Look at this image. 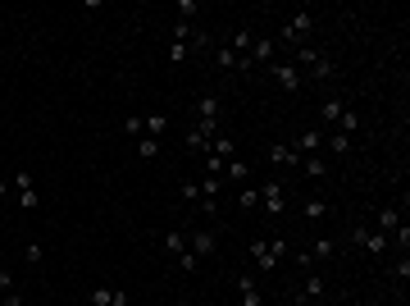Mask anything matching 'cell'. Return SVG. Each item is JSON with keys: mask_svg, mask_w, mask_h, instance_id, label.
<instances>
[{"mask_svg": "<svg viewBox=\"0 0 410 306\" xmlns=\"http://www.w3.org/2000/svg\"><path fill=\"white\" fill-rule=\"evenodd\" d=\"M310 37H315V14H310V9H297V14L282 23L278 42L292 46V51H301V46H310Z\"/></svg>", "mask_w": 410, "mask_h": 306, "instance_id": "6da1fadb", "label": "cell"}, {"mask_svg": "<svg viewBox=\"0 0 410 306\" xmlns=\"http://www.w3.org/2000/svg\"><path fill=\"white\" fill-rule=\"evenodd\" d=\"M287 252H292L287 238H256V243H251V261H256L260 270H278V261Z\"/></svg>", "mask_w": 410, "mask_h": 306, "instance_id": "7a4b0ae2", "label": "cell"}, {"mask_svg": "<svg viewBox=\"0 0 410 306\" xmlns=\"http://www.w3.org/2000/svg\"><path fill=\"white\" fill-rule=\"evenodd\" d=\"M219 114H223V101L214 97V92H205V97L197 101V133L214 137V133H219Z\"/></svg>", "mask_w": 410, "mask_h": 306, "instance_id": "3957f363", "label": "cell"}, {"mask_svg": "<svg viewBox=\"0 0 410 306\" xmlns=\"http://www.w3.org/2000/svg\"><path fill=\"white\" fill-rule=\"evenodd\" d=\"M351 247H360V252H369V256H387L392 238H383L378 228H365V224H356V228H351Z\"/></svg>", "mask_w": 410, "mask_h": 306, "instance_id": "277c9868", "label": "cell"}, {"mask_svg": "<svg viewBox=\"0 0 410 306\" xmlns=\"http://www.w3.org/2000/svg\"><path fill=\"white\" fill-rule=\"evenodd\" d=\"M187 252L197 256V261L214 256L219 252V233H214V228H187Z\"/></svg>", "mask_w": 410, "mask_h": 306, "instance_id": "5b68a950", "label": "cell"}, {"mask_svg": "<svg viewBox=\"0 0 410 306\" xmlns=\"http://www.w3.org/2000/svg\"><path fill=\"white\" fill-rule=\"evenodd\" d=\"M14 202H18L23 215H32V210H37V183H32L27 169H14Z\"/></svg>", "mask_w": 410, "mask_h": 306, "instance_id": "8992f818", "label": "cell"}, {"mask_svg": "<svg viewBox=\"0 0 410 306\" xmlns=\"http://www.w3.org/2000/svg\"><path fill=\"white\" fill-rule=\"evenodd\" d=\"M260 210H265V215H282V210H287V188H282L278 178L260 183Z\"/></svg>", "mask_w": 410, "mask_h": 306, "instance_id": "52a82bcc", "label": "cell"}, {"mask_svg": "<svg viewBox=\"0 0 410 306\" xmlns=\"http://www.w3.org/2000/svg\"><path fill=\"white\" fill-rule=\"evenodd\" d=\"M402 224H406V197H402V206H378V233L383 238H392Z\"/></svg>", "mask_w": 410, "mask_h": 306, "instance_id": "ba28073f", "label": "cell"}, {"mask_svg": "<svg viewBox=\"0 0 410 306\" xmlns=\"http://www.w3.org/2000/svg\"><path fill=\"white\" fill-rule=\"evenodd\" d=\"M269 73H273V78H278L287 92H301V87H306L301 69H297V64H287V60H273V64H269Z\"/></svg>", "mask_w": 410, "mask_h": 306, "instance_id": "9c48e42d", "label": "cell"}, {"mask_svg": "<svg viewBox=\"0 0 410 306\" xmlns=\"http://www.w3.org/2000/svg\"><path fill=\"white\" fill-rule=\"evenodd\" d=\"M301 78H306V82H333V78H337V64L328 60L324 51H319V60L310 64V69H301Z\"/></svg>", "mask_w": 410, "mask_h": 306, "instance_id": "30bf717a", "label": "cell"}, {"mask_svg": "<svg viewBox=\"0 0 410 306\" xmlns=\"http://www.w3.org/2000/svg\"><path fill=\"white\" fill-rule=\"evenodd\" d=\"M273 55H278V42H273V37H256V46H251V55H247V60H251V69H260V64L269 69V64H273Z\"/></svg>", "mask_w": 410, "mask_h": 306, "instance_id": "8fae6325", "label": "cell"}, {"mask_svg": "<svg viewBox=\"0 0 410 306\" xmlns=\"http://www.w3.org/2000/svg\"><path fill=\"white\" fill-rule=\"evenodd\" d=\"M324 293H328L324 274H319V270H310V274H306V283H301V293H297V302H319Z\"/></svg>", "mask_w": 410, "mask_h": 306, "instance_id": "7c38bea8", "label": "cell"}, {"mask_svg": "<svg viewBox=\"0 0 410 306\" xmlns=\"http://www.w3.org/2000/svg\"><path fill=\"white\" fill-rule=\"evenodd\" d=\"M87 302H92V306H128L132 298L123 288H92V293H87Z\"/></svg>", "mask_w": 410, "mask_h": 306, "instance_id": "4fadbf2b", "label": "cell"}, {"mask_svg": "<svg viewBox=\"0 0 410 306\" xmlns=\"http://www.w3.org/2000/svg\"><path fill=\"white\" fill-rule=\"evenodd\" d=\"M319 142H324V128H306L297 142H292V151H297V156H315Z\"/></svg>", "mask_w": 410, "mask_h": 306, "instance_id": "5bb4252c", "label": "cell"}, {"mask_svg": "<svg viewBox=\"0 0 410 306\" xmlns=\"http://www.w3.org/2000/svg\"><path fill=\"white\" fill-rule=\"evenodd\" d=\"M169 133V114H142V137H164Z\"/></svg>", "mask_w": 410, "mask_h": 306, "instance_id": "9a60e30c", "label": "cell"}, {"mask_svg": "<svg viewBox=\"0 0 410 306\" xmlns=\"http://www.w3.org/2000/svg\"><path fill=\"white\" fill-rule=\"evenodd\" d=\"M223 178H228V183H237V188H247V178H251V165L247 160H223Z\"/></svg>", "mask_w": 410, "mask_h": 306, "instance_id": "2e32d148", "label": "cell"}, {"mask_svg": "<svg viewBox=\"0 0 410 306\" xmlns=\"http://www.w3.org/2000/svg\"><path fill=\"white\" fill-rule=\"evenodd\" d=\"M301 215H306L310 224H319L324 215H333V206H328L324 197H306V202H301Z\"/></svg>", "mask_w": 410, "mask_h": 306, "instance_id": "e0dca14e", "label": "cell"}, {"mask_svg": "<svg viewBox=\"0 0 410 306\" xmlns=\"http://www.w3.org/2000/svg\"><path fill=\"white\" fill-rule=\"evenodd\" d=\"M251 46H256V32H251V27H237V32L228 37V51L237 55V60H242V55H251Z\"/></svg>", "mask_w": 410, "mask_h": 306, "instance_id": "ac0fdd59", "label": "cell"}, {"mask_svg": "<svg viewBox=\"0 0 410 306\" xmlns=\"http://www.w3.org/2000/svg\"><path fill=\"white\" fill-rule=\"evenodd\" d=\"M210 156H214V160H232V156H237V142H232L228 133H214V142H210Z\"/></svg>", "mask_w": 410, "mask_h": 306, "instance_id": "d6986e66", "label": "cell"}, {"mask_svg": "<svg viewBox=\"0 0 410 306\" xmlns=\"http://www.w3.org/2000/svg\"><path fill=\"white\" fill-rule=\"evenodd\" d=\"M160 247H164V252H169V256H182V252H187V228H182V233H173V228H164V233H160Z\"/></svg>", "mask_w": 410, "mask_h": 306, "instance_id": "ffe728a7", "label": "cell"}, {"mask_svg": "<svg viewBox=\"0 0 410 306\" xmlns=\"http://www.w3.org/2000/svg\"><path fill=\"white\" fill-rule=\"evenodd\" d=\"M237 293H242V306H265V298H260V288H256L251 274H242V279H237Z\"/></svg>", "mask_w": 410, "mask_h": 306, "instance_id": "44dd1931", "label": "cell"}, {"mask_svg": "<svg viewBox=\"0 0 410 306\" xmlns=\"http://www.w3.org/2000/svg\"><path fill=\"white\" fill-rule=\"evenodd\" d=\"M360 128V114H356V105H347V110L337 114V123H333V133H342V137H351V133Z\"/></svg>", "mask_w": 410, "mask_h": 306, "instance_id": "7402d4cb", "label": "cell"}, {"mask_svg": "<svg viewBox=\"0 0 410 306\" xmlns=\"http://www.w3.org/2000/svg\"><path fill=\"white\" fill-rule=\"evenodd\" d=\"M347 105H351L347 97H328L324 105H319V119H324V123H337V114L347 110Z\"/></svg>", "mask_w": 410, "mask_h": 306, "instance_id": "603a6c76", "label": "cell"}, {"mask_svg": "<svg viewBox=\"0 0 410 306\" xmlns=\"http://www.w3.org/2000/svg\"><path fill=\"white\" fill-rule=\"evenodd\" d=\"M269 160H273V165H292V169L301 165V156L292 147H282V142H273V147H269Z\"/></svg>", "mask_w": 410, "mask_h": 306, "instance_id": "cb8c5ba5", "label": "cell"}, {"mask_svg": "<svg viewBox=\"0 0 410 306\" xmlns=\"http://www.w3.org/2000/svg\"><path fill=\"white\" fill-rule=\"evenodd\" d=\"M137 160H160V137H137Z\"/></svg>", "mask_w": 410, "mask_h": 306, "instance_id": "d4e9b609", "label": "cell"}, {"mask_svg": "<svg viewBox=\"0 0 410 306\" xmlns=\"http://www.w3.org/2000/svg\"><path fill=\"white\" fill-rule=\"evenodd\" d=\"M297 169H306L310 178H324L328 174V160H319V156H301V165Z\"/></svg>", "mask_w": 410, "mask_h": 306, "instance_id": "484cf974", "label": "cell"}, {"mask_svg": "<svg viewBox=\"0 0 410 306\" xmlns=\"http://www.w3.org/2000/svg\"><path fill=\"white\" fill-rule=\"evenodd\" d=\"M333 252H337V243H333V238H315V247H310V261H328Z\"/></svg>", "mask_w": 410, "mask_h": 306, "instance_id": "4316f807", "label": "cell"}, {"mask_svg": "<svg viewBox=\"0 0 410 306\" xmlns=\"http://www.w3.org/2000/svg\"><path fill=\"white\" fill-rule=\"evenodd\" d=\"M260 206V188H237V210H256Z\"/></svg>", "mask_w": 410, "mask_h": 306, "instance_id": "83f0119b", "label": "cell"}, {"mask_svg": "<svg viewBox=\"0 0 410 306\" xmlns=\"http://www.w3.org/2000/svg\"><path fill=\"white\" fill-rule=\"evenodd\" d=\"M328 151H333V156H351V137H342V133H328Z\"/></svg>", "mask_w": 410, "mask_h": 306, "instance_id": "f1b7e54d", "label": "cell"}, {"mask_svg": "<svg viewBox=\"0 0 410 306\" xmlns=\"http://www.w3.org/2000/svg\"><path fill=\"white\" fill-rule=\"evenodd\" d=\"M23 261H27V265H42V261H46V247H42V243H27V247H23Z\"/></svg>", "mask_w": 410, "mask_h": 306, "instance_id": "f546056e", "label": "cell"}, {"mask_svg": "<svg viewBox=\"0 0 410 306\" xmlns=\"http://www.w3.org/2000/svg\"><path fill=\"white\" fill-rule=\"evenodd\" d=\"M164 55H169V64H182V60H187V42H169V51H164Z\"/></svg>", "mask_w": 410, "mask_h": 306, "instance_id": "4dcf8cb0", "label": "cell"}, {"mask_svg": "<svg viewBox=\"0 0 410 306\" xmlns=\"http://www.w3.org/2000/svg\"><path fill=\"white\" fill-rule=\"evenodd\" d=\"M392 279H397V283H402V288H406V279H410V256H402V261L392 265Z\"/></svg>", "mask_w": 410, "mask_h": 306, "instance_id": "1f68e13d", "label": "cell"}, {"mask_svg": "<svg viewBox=\"0 0 410 306\" xmlns=\"http://www.w3.org/2000/svg\"><path fill=\"white\" fill-rule=\"evenodd\" d=\"M123 133H128V137L137 142L142 137V114H128V119H123Z\"/></svg>", "mask_w": 410, "mask_h": 306, "instance_id": "d6a6232c", "label": "cell"}, {"mask_svg": "<svg viewBox=\"0 0 410 306\" xmlns=\"http://www.w3.org/2000/svg\"><path fill=\"white\" fill-rule=\"evenodd\" d=\"M178 261H182V270H187V274H197V270H201V261H197V256H192V252H182Z\"/></svg>", "mask_w": 410, "mask_h": 306, "instance_id": "836d02e7", "label": "cell"}, {"mask_svg": "<svg viewBox=\"0 0 410 306\" xmlns=\"http://www.w3.org/2000/svg\"><path fill=\"white\" fill-rule=\"evenodd\" d=\"M0 306H23V293H18V288L14 293H0Z\"/></svg>", "mask_w": 410, "mask_h": 306, "instance_id": "e575fe53", "label": "cell"}, {"mask_svg": "<svg viewBox=\"0 0 410 306\" xmlns=\"http://www.w3.org/2000/svg\"><path fill=\"white\" fill-rule=\"evenodd\" d=\"M0 293H14V274L9 270H0Z\"/></svg>", "mask_w": 410, "mask_h": 306, "instance_id": "d590c367", "label": "cell"}, {"mask_svg": "<svg viewBox=\"0 0 410 306\" xmlns=\"http://www.w3.org/2000/svg\"><path fill=\"white\" fill-rule=\"evenodd\" d=\"M178 306H197V302H178Z\"/></svg>", "mask_w": 410, "mask_h": 306, "instance_id": "8d00e7d4", "label": "cell"}, {"mask_svg": "<svg viewBox=\"0 0 410 306\" xmlns=\"http://www.w3.org/2000/svg\"><path fill=\"white\" fill-rule=\"evenodd\" d=\"M0 64H5V51H0Z\"/></svg>", "mask_w": 410, "mask_h": 306, "instance_id": "74e56055", "label": "cell"}]
</instances>
